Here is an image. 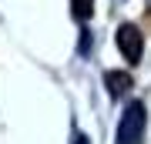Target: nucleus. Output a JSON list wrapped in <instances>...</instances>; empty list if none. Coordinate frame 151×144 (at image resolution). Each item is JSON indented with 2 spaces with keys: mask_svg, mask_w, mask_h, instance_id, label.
Masks as SVG:
<instances>
[{
  "mask_svg": "<svg viewBox=\"0 0 151 144\" xmlns=\"http://www.w3.org/2000/svg\"><path fill=\"white\" fill-rule=\"evenodd\" d=\"M74 144H91V141H87V138H84L81 131H77V134H74Z\"/></svg>",
  "mask_w": 151,
  "mask_h": 144,
  "instance_id": "5",
  "label": "nucleus"
},
{
  "mask_svg": "<svg viewBox=\"0 0 151 144\" xmlns=\"http://www.w3.org/2000/svg\"><path fill=\"white\" fill-rule=\"evenodd\" d=\"M104 84H108L111 97H118V94H124L131 87V74H124V70H108V74H104Z\"/></svg>",
  "mask_w": 151,
  "mask_h": 144,
  "instance_id": "3",
  "label": "nucleus"
},
{
  "mask_svg": "<svg viewBox=\"0 0 151 144\" xmlns=\"http://www.w3.org/2000/svg\"><path fill=\"white\" fill-rule=\"evenodd\" d=\"M70 10H74L77 20H87L91 10H94V0H70Z\"/></svg>",
  "mask_w": 151,
  "mask_h": 144,
  "instance_id": "4",
  "label": "nucleus"
},
{
  "mask_svg": "<svg viewBox=\"0 0 151 144\" xmlns=\"http://www.w3.org/2000/svg\"><path fill=\"white\" fill-rule=\"evenodd\" d=\"M145 128H148V107L145 101H131L124 107L118 131H114V144H141L145 141Z\"/></svg>",
  "mask_w": 151,
  "mask_h": 144,
  "instance_id": "1",
  "label": "nucleus"
},
{
  "mask_svg": "<svg viewBox=\"0 0 151 144\" xmlns=\"http://www.w3.org/2000/svg\"><path fill=\"white\" fill-rule=\"evenodd\" d=\"M114 44H118L121 57L128 60V64H138V60H141V50H145V34H141L134 24H121L118 34H114Z\"/></svg>",
  "mask_w": 151,
  "mask_h": 144,
  "instance_id": "2",
  "label": "nucleus"
}]
</instances>
